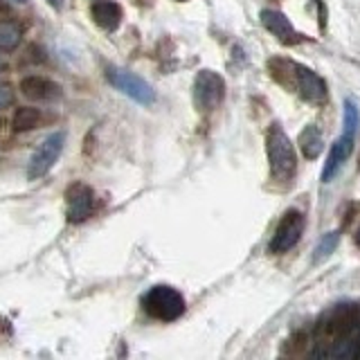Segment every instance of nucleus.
<instances>
[{
  "instance_id": "1",
  "label": "nucleus",
  "mask_w": 360,
  "mask_h": 360,
  "mask_svg": "<svg viewBox=\"0 0 360 360\" xmlns=\"http://www.w3.org/2000/svg\"><path fill=\"white\" fill-rule=\"evenodd\" d=\"M268 162L270 172H273L277 180H290L297 167L295 151H292L288 135L277 124L268 131Z\"/></svg>"
},
{
  "instance_id": "5",
  "label": "nucleus",
  "mask_w": 360,
  "mask_h": 360,
  "mask_svg": "<svg viewBox=\"0 0 360 360\" xmlns=\"http://www.w3.org/2000/svg\"><path fill=\"white\" fill-rule=\"evenodd\" d=\"M63 142H65L63 133H52L41 142V146L37 149V153L32 155L30 167H27L30 180H37V178H41L50 172L52 165L56 162V158H59L63 151Z\"/></svg>"
},
{
  "instance_id": "18",
  "label": "nucleus",
  "mask_w": 360,
  "mask_h": 360,
  "mask_svg": "<svg viewBox=\"0 0 360 360\" xmlns=\"http://www.w3.org/2000/svg\"><path fill=\"white\" fill-rule=\"evenodd\" d=\"M356 127H358V110H356V104L352 99L345 104V131L347 133H356Z\"/></svg>"
},
{
  "instance_id": "19",
  "label": "nucleus",
  "mask_w": 360,
  "mask_h": 360,
  "mask_svg": "<svg viewBox=\"0 0 360 360\" xmlns=\"http://www.w3.org/2000/svg\"><path fill=\"white\" fill-rule=\"evenodd\" d=\"M11 99H14V95H11V90L7 86H0V108H5L11 104Z\"/></svg>"
},
{
  "instance_id": "4",
  "label": "nucleus",
  "mask_w": 360,
  "mask_h": 360,
  "mask_svg": "<svg viewBox=\"0 0 360 360\" xmlns=\"http://www.w3.org/2000/svg\"><path fill=\"white\" fill-rule=\"evenodd\" d=\"M108 82L115 86L120 93H124L127 97L138 101V104H153V101H155L153 88L146 84L144 79H140L138 75H133L129 70L110 68V70H108Z\"/></svg>"
},
{
  "instance_id": "16",
  "label": "nucleus",
  "mask_w": 360,
  "mask_h": 360,
  "mask_svg": "<svg viewBox=\"0 0 360 360\" xmlns=\"http://www.w3.org/2000/svg\"><path fill=\"white\" fill-rule=\"evenodd\" d=\"M20 43V30L16 22H0V50H14Z\"/></svg>"
},
{
  "instance_id": "17",
  "label": "nucleus",
  "mask_w": 360,
  "mask_h": 360,
  "mask_svg": "<svg viewBox=\"0 0 360 360\" xmlns=\"http://www.w3.org/2000/svg\"><path fill=\"white\" fill-rule=\"evenodd\" d=\"M335 245H338V232L324 234L320 239V243L315 245V262H322V259L329 257L335 250Z\"/></svg>"
},
{
  "instance_id": "6",
  "label": "nucleus",
  "mask_w": 360,
  "mask_h": 360,
  "mask_svg": "<svg viewBox=\"0 0 360 360\" xmlns=\"http://www.w3.org/2000/svg\"><path fill=\"white\" fill-rule=\"evenodd\" d=\"M302 230H304V217L302 212L297 210H288L284 214V219L279 221L277 230H275V236L273 241H270V252L275 255H281V252H288L292 245L300 241L302 236Z\"/></svg>"
},
{
  "instance_id": "20",
  "label": "nucleus",
  "mask_w": 360,
  "mask_h": 360,
  "mask_svg": "<svg viewBox=\"0 0 360 360\" xmlns=\"http://www.w3.org/2000/svg\"><path fill=\"white\" fill-rule=\"evenodd\" d=\"M352 356H358V358H360V335H358V340H356V345H354V352H352Z\"/></svg>"
},
{
  "instance_id": "23",
  "label": "nucleus",
  "mask_w": 360,
  "mask_h": 360,
  "mask_svg": "<svg viewBox=\"0 0 360 360\" xmlns=\"http://www.w3.org/2000/svg\"><path fill=\"white\" fill-rule=\"evenodd\" d=\"M0 70H3V61H0Z\"/></svg>"
},
{
  "instance_id": "10",
  "label": "nucleus",
  "mask_w": 360,
  "mask_h": 360,
  "mask_svg": "<svg viewBox=\"0 0 360 360\" xmlns=\"http://www.w3.org/2000/svg\"><path fill=\"white\" fill-rule=\"evenodd\" d=\"M292 70H295V82H297V90L300 95L307 99V101H315V104H320L326 97V86L322 79L315 75L309 68H302V65H292Z\"/></svg>"
},
{
  "instance_id": "7",
  "label": "nucleus",
  "mask_w": 360,
  "mask_h": 360,
  "mask_svg": "<svg viewBox=\"0 0 360 360\" xmlns=\"http://www.w3.org/2000/svg\"><path fill=\"white\" fill-rule=\"evenodd\" d=\"M93 207H95V196L88 185L75 183L68 189V221L70 223H82L84 219H88Z\"/></svg>"
},
{
  "instance_id": "3",
  "label": "nucleus",
  "mask_w": 360,
  "mask_h": 360,
  "mask_svg": "<svg viewBox=\"0 0 360 360\" xmlns=\"http://www.w3.org/2000/svg\"><path fill=\"white\" fill-rule=\"evenodd\" d=\"M225 97V82L223 77L212 72V70H202L198 72L196 82H194V104L198 110L207 112L214 110Z\"/></svg>"
},
{
  "instance_id": "15",
  "label": "nucleus",
  "mask_w": 360,
  "mask_h": 360,
  "mask_svg": "<svg viewBox=\"0 0 360 360\" xmlns=\"http://www.w3.org/2000/svg\"><path fill=\"white\" fill-rule=\"evenodd\" d=\"M41 122V112L37 108L22 106L14 112V131L16 133H25L30 129H37Z\"/></svg>"
},
{
  "instance_id": "12",
  "label": "nucleus",
  "mask_w": 360,
  "mask_h": 360,
  "mask_svg": "<svg viewBox=\"0 0 360 360\" xmlns=\"http://www.w3.org/2000/svg\"><path fill=\"white\" fill-rule=\"evenodd\" d=\"M262 22H264V27L273 32L281 43H297L300 41V34L292 30L290 20L284 14L275 11V9H264L262 11Z\"/></svg>"
},
{
  "instance_id": "24",
  "label": "nucleus",
  "mask_w": 360,
  "mask_h": 360,
  "mask_svg": "<svg viewBox=\"0 0 360 360\" xmlns=\"http://www.w3.org/2000/svg\"><path fill=\"white\" fill-rule=\"evenodd\" d=\"M18 3H25V0H18Z\"/></svg>"
},
{
  "instance_id": "2",
  "label": "nucleus",
  "mask_w": 360,
  "mask_h": 360,
  "mask_svg": "<svg viewBox=\"0 0 360 360\" xmlns=\"http://www.w3.org/2000/svg\"><path fill=\"white\" fill-rule=\"evenodd\" d=\"M144 304V311L151 315L155 320H162V322H174L178 320L180 315L185 313V300L183 295L172 288V286H153L149 292L144 295L142 300Z\"/></svg>"
},
{
  "instance_id": "22",
  "label": "nucleus",
  "mask_w": 360,
  "mask_h": 360,
  "mask_svg": "<svg viewBox=\"0 0 360 360\" xmlns=\"http://www.w3.org/2000/svg\"><path fill=\"white\" fill-rule=\"evenodd\" d=\"M356 243L360 245V230H358V234H356Z\"/></svg>"
},
{
  "instance_id": "11",
  "label": "nucleus",
  "mask_w": 360,
  "mask_h": 360,
  "mask_svg": "<svg viewBox=\"0 0 360 360\" xmlns=\"http://www.w3.org/2000/svg\"><path fill=\"white\" fill-rule=\"evenodd\" d=\"M352 149H354V133L345 131L340 138L335 140V144L331 146V153H329V158H326V162H324V169H322V180H324V183H329V180L335 176V172L340 169V165L349 158Z\"/></svg>"
},
{
  "instance_id": "8",
  "label": "nucleus",
  "mask_w": 360,
  "mask_h": 360,
  "mask_svg": "<svg viewBox=\"0 0 360 360\" xmlns=\"http://www.w3.org/2000/svg\"><path fill=\"white\" fill-rule=\"evenodd\" d=\"M358 322H360V309L356 304H347V307H338L329 315V320L324 322V331L335 338H347L356 329Z\"/></svg>"
},
{
  "instance_id": "21",
  "label": "nucleus",
  "mask_w": 360,
  "mask_h": 360,
  "mask_svg": "<svg viewBox=\"0 0 360 360\" xmlns=\"http://www.w3.org/2000/svg\"><path fill=\"white\" fill-rule=\"evenodd\" d=\"M48 3H50V5H52L54 9H59V7L63 5V0H48Z\"/></svg>"
},
{
  "instance_id": "13",
  "label": "nucleus",
  "mask_w": 360,
  "mask_h": 360,
  "mask_svg": "<svg viewBox=\"0 0 360 360\" xmlns=\"http://www.w3.org/2000/svg\"><path fill=\"white\" fill-rule=\"evenodd\" d=\"M93 18L101 30L112 32L122 22V7L112 3V0H99V3L93 5Z\"/></svg>"
},
{
  "instance_id": "14",
  "label": "nucleus",
  "mask_w": 360,
  "mask_h": 360,
  "mask_svg": "<svg viewBox=\"0 0 360 360\" xmlns=\"http://www.w3.org/2000/svg\"><path fill=\"white\" fill-rule=\"evenodd\" d=\"M300 146H302V153L309 158V160H315L322 149H324V144H322V135H320V129L315 127V124H309L307 129L302 131L300 135Z\"/></svg>"
},
{
  "instance_id": "9",
  "label": "nucleus",
  "mask_w": 360,
  "mask_h": 360,
  "mask_svg": "<svg viewBox=\"0 0 360 360\" xmlns=\"http://www.w3.org/2000/svg\"><path fill=\"white\" fill-rule=\"evenodd\" d=\"M20 90L27 99L34 101H56L61 99V86L45 77H25L20 82Z\"/></svg>"
}]
</instances>
